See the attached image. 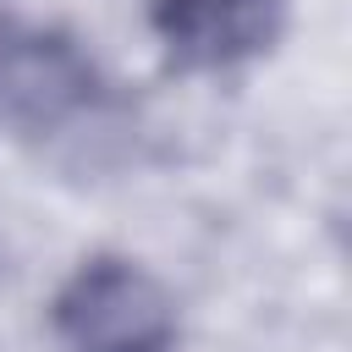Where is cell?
<instances>
[{
  "label": "cell",
  "instance_id": "obj_1",
  "mask_svg": "<svg viewBox=\"0 0 352 352\" xmlns=\"http://www.w3.org/2000/svg\"><path fill=\"white\" fill-rule=\"evenodd\" d=\"M0 126L72 170H104L126 154L132 116L77 38L33 22L0 28Z\"/></svg>",
  "mask_w": 352,
  "mask_h": 352
},
{
  "label": "cell",
  "instance_id": "obj_2",
  "mask_svg": "<svg viewBox=\"0 0 352 352\" xmlns=\"http://www.w3.org/2000/svg\"><path fill=\"white\" fill-rule=\"evenodd\" d=\"M55 336L66 352H170L176 308L148 270L94 258L60 286Z\"/></svg>",
  "mask_w": 352,
  "mask_h": 352
},
{
  "label": "cell",
  "instance_id": "obj_3",
  "mask_svg": "<svg viewBox=\"0 0 352 352\" xmlns=\"http://www.w3.org/2000/svg\"><path fill=\"white\" fill-rule=\"evenodd\" d=\"M154 33L192 72H226L270 50L280 33V0H148Z\"/></svg>",
  "mask_w": 352,
  "mask_h": 352
}]
</instances>
